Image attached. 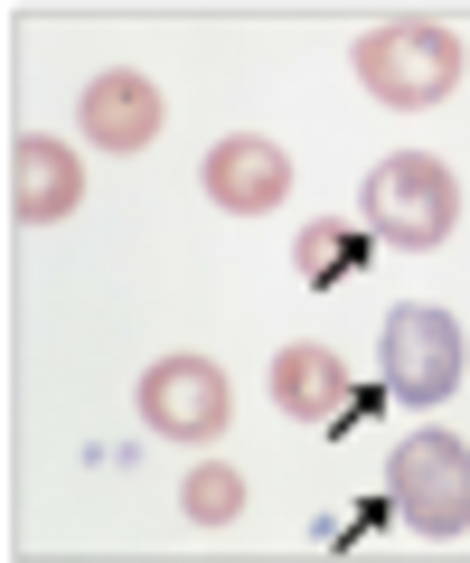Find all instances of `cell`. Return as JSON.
<instances>
[{
    "mask_svg": "<svg viewBox=\"0 0 470 563\" xmlns=\"http://www.w3.org/2000/svg\"><path fill=\"white\" fill-rule=\"evenodd\" d=\"M358 217H368V235L395 244V254H433V244H451V225H461V179H451L442 161H424V151H395V161L368 169Z\"/></svg>",
    "mask_w": 470,
    "mask_h": 563,
    "instance_id": "cell-1",
    "label": "cell"
},
{
    "mask_svg": "<svg viewBox=\"0 0 470 563\" xmlns=\"http://www.w3.org/2000/svg\"><path fill=\"white\" fill-rule=\"evenodd\" d=\"M348 66H358V85H368L376 103L424 113V103H442L451 85H461V38H451L442 20H376Z\"/></svg>",
    "mask_w": 470,
    "mask_h": 563,
    "instance_id": "cell-2",
    "label": "cell"
},
{
    "mask_svg": "<svg viewBox=\"0 0 470 563\" xmlns=\"http://www.w3.org/2000/svg\"><path fill=\"white\" fill-rule=\"evenodd\" d=\"M386 498H395V517H405L414 536H433V544L470 536V442L461 432H405L395 461H386Z\"/></svg>",
    "mask_w": 470,
    "mask_h": 563,
    "instance_id": "cell-3",
    "label": "cell"
},
{
    "mask_svg": "<svg viewBox=\"0 0 470 563\" xmlns=\"http://www.w3.org/2000/svg\"><path fill=\"white\" fill-rule=\"evenodd\" d=\"M132 404H142V432H161V442H217L226 413H236V385H226L217 357H198V347H170V357L142 366Z\"/></svg>",
    "mask_w": 470,
    "mask_h": 563,
    "instance_id": "cell-4",
    "label": "cell"
},
{
    "mask_svg": "<svg viewBox=\"0 0 470 563\" xmlns=\"http://www.w3.org/2000/svg\"><path fill=\"white\" fill-rule=\"evenodd\" d=\"M376 357H386V395L395 404H451V385H461V320L405 301L376 329Z\"/></svg>",
    "mask_w": 470,
    "mask_h": 563,
    "instance_id": "cell-5",
    "label": "cell"
},
{
    "mask_svg": "<svg viewBox=\"0 0 470 563\" xmlns=\"http://www.w3.org/2000/svg\"><path fill=\"white\" fill-rule=\"evenodd\" d=\"M161 122H170V103L142 66H95V85L76 95V132L95 141L103 161H142L151 141H161Z\"/></svg>",
    "mask_w": 470,
    "mask_h": 563,
    "instance_id": "cell-6",
    "label": "cell"
},
{
    "mask_svg": "<svg viewBox=\"0 0 470 563\" xmlns=\"http://www.w3.org/2000/svg\"><path fill=\"white\" fill-rule=\"evenodd\" d=\"M198 188L226 217H273V207L292 198V161H283V141H264V132H226L198 161Z\"/></svg>",
    "mask_w": 470,
    "mask_h": 563,
    "instance_id": "cell-7",
    "label": "cell"
},
{
    "mask_svg": "<svg viewBox=\"0 0 470 563\" xmlns=\"http://www.w3.org/2000/svg\"><path fill=\"white\" fill-rule=\"evenodd\" d=\"M76 207H85V151L76 141H47V132L10 141V217L57 225V217H76Z\"/></svg>",
    "mask_w": 470,
    "mask_h": 563,
    "instance_id": "cell-8",
    "label": "cell"
},
{
    "mask_svg": "<svg viewBox=\"0 0 470 563\" xmlns=\"http://www.w3.org/2000/svg\"><path fill=\"white\" fill-rule=\"evenodd\" d=\"M264 395L283 404L292 422H348V404H358V395H348V366L329 357V347H310V339L302 347H273Z\"/></svg>",
    "mask_w": 470,
    "mask_h": 563,
    "instance_id": "cell-9",
    "label": "cell"
},
{
    "mask_svg": "<svg viewBox=\"0 0 470 563\" xmlns=\"http://www.w3.org/2000/svg\"><path fill=\"white\" fill-rule=\"evenodd\" d=\"M179 517L188 526H236V517H245V470H236V461H198L179 479Z\"/></svg>",
    "mask_w": 470,
    "mask_h": 563,
    "instance_id": "cell-10",
    "label": "cell"
},
{
    "mask_svg": "<svg viewBox=\"0 0 470 563\" xmlns=\"http://www.w3.org/2000/svg\"><path fill=\"white\" fill-rule=\"evenodd\" d=\"M348 254H358V244H348L339 225H310V235H302V273H310V282H339Z\"/></svg>",
    "mask_w": 470,
    "mask_h": 563,
    "instance_id": "cell-11",
    "label": "cell"
}]
</instances>
